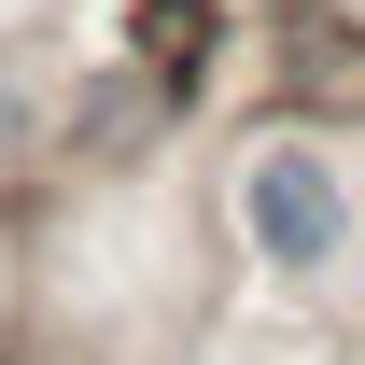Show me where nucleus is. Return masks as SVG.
Wrapping results in <instances>:
<instances>
[{"label":"nucleus","instance_id":"obj_1","mask_svg":"<svg viewBox=\"0 0 365 365\" xmlns=\"http://www.w3.org/2000/svg\"><path fill=\"white\" fill-rule=\"evenodd\" d=\"M225 225H239V253H253L267 281H337L351 239H365V197H351L337 127L267 113V127L239 140V169H225Z\"/></svg>","mask_w":365,"mask_h":365},{"label":"nucleus","instance_id":"obj_2","mask_svg":"<svg viewBox=\"0 0 365 365\" xmlns=\"http://www.w3.org/2000/svg\"><path fill=\"white\" fill-rule=\"evenodd\" d=\"M267 98L309 127H365V0H281L267 14Z\"/></svg>","mask_w":365,"mask_h":365},{"label":"nucleus","instance_id":"obj_3","mask_svg":"<svg viewBox=\"0 0 365 365\" xmlns=\"http://www.w3.org/2000/svg\"><path fill=\"white\" fill-rule=\"evenodd\" d=\"M197 113H182L140 56H85V85H71V155L56 169H140L155 140H182Z\"/></svg>","mask_w":365,"mask_h":365},{"label":"nucleus","instance_id":"obj_4","mask_svg":"<svg viewBox=\"0 0 365 365\" xmlns=\"http://www.w3.org/2000/svg\"><path fill=\"white\" fill-rule=\"evenodd\" d=\"M127 56L182 98V113H197V98H211V71H225V0H127Z\"/></svg>","mask_w":365,"mask_h":365},{"label":"nucleus","instance_id":"obj_5","mask_svg":"<svg viewBox=\"0 0 365 365\" xmlns=\"http://www.w3.org/2000/svg\"><path fill=\"white\" fill-rule=\"evenodd\" d=\"M14 309H29V267H14V239H0V351H14Z\"/></svg>","mask_w":365,"mask_h":365},{"label":"nucleus","instance_id":"obj_6","mask_svg":"<svg viewBox=\"0 0 365 365\" xmlns=\"http://www.w3.org/2000/svg\"><path fill=\"white\" fill-rule=\"evenodd\" d=\"M0 365H14V351H0Z\"/></svg>","mask_w":365,"mask_h":365}]
</instances>
